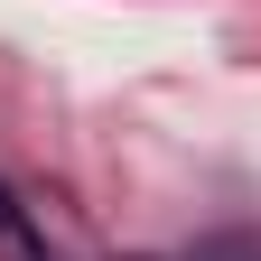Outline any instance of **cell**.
Wrapping results in <instances>:
<instances>
[{"mask_svg": "<svg viewBox=\"0 0 261 261\" xmlns=\"http://www.w3.org/2000/svg\"><path fill=\"white\" fill-rule=\"evenodd\" d=\"M0 233H10V243H19V252H47V243H38V233H28V215H19V196H10V187H0Z\"/></svg>", "mask_w": 261, "mask_h": 261, "instance_id": "1", "label": "cell"}]
</instances>
